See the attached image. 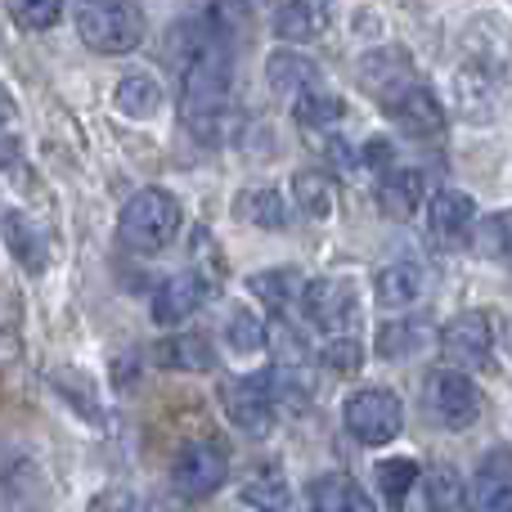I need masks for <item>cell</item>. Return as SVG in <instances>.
I'll list each match as a JSON object with an SVG mask.
<instances>
[{"mask_svg":"<svg viewBox=\"0 0 512 512\" xmlns=\"http://www.w3.org/2000/svg\"><path fill=\"white\" fill-rule=\"evenodd\" d=\"M427 225H432V239L445 243V248H459V243L472 239L477 230V203L459 189H441L432 198V212H427Z\"/></svg>","mask_w":512,"mask_h":512,"instance_id":"obj_12","label":"cell"},{"mask_svg":"<svg viewBox=\"0 0 512 512\" xmlns=\"http://www.w3.org/2000/svg\"><path fill=\"white\" fill-rule=\"evenodd\" d=\"M306 283L297 270H265V274H252V292L274 310L279 319H292L306 301Z\"/></svg>","mask_w":512,"mask_h":512,"instance_id":"obj_16","label":"cell"},{"mask_svg":"<svg viewBox=\"0 0 512 512\" xmlns=\"http://www.w3.org/2000/svg\"><path fill=\"white\" fill-rule=\"evenodd\" d=\"M292 104H297L292 113H297L301 126H333L337 117H342V104H337V99L328 95L324 86H315V90H306V95H297Z\"/></svg>","mask_w":512,"mask_h":512,"instance_id":"obj_32","label":"cell"},{"mask_svg":"<svg viewBox=\"0 0 512 512\" xmlns=\"http://www.w3.org/2000/svg\"><path fill=\"white\" fill-rule=\"evenodd\" d=\"M203 301H207L203 274H176V279H167L158 288V297H153V319H158L162 328H176V324H185Z\"/></svg>","mask_w":512,"mask_h":512,"instance_id":"obj_13","label":"cell"},{"mask_svg":"<svg viewBox=\"0 0 512 512\" xmlns=\"http://www.w3.org/2000/svg\"><path fill=\"white\" fill-rule=\"evenodd\" d=\"M225 346L234 355H256L265 346V319H256V310L234 306L225 315Z\"/></svg>","mask_w":512,"mask_h":512,"instance_id":"obj_25","label":"cell"},{"mask_svg":"<svg viewBox=\"0 0 512 512\" xmlns=\"http://www.w3.org/2000/svg\"><path fill=\"white\" fill-rule=\"evenodd\" d=\"M180 230V203L167 189H140L122 212V243L135 252H158L176 239Z\"/></svg>","mask_w":512,"mask_h":512,"instance_id":"obj_3","label":"cell"},{"mask_svg":"<svg viewBox=\"0 0 512 512\" xmlns=\"http://www.w3.org/2000/svg\"><path fill=\"white\" fill-rule=\"evenodd\" d=\"M355 77H360V90L364 95H373L382 108L391 104V99L400 95V90H409L414 81H423L414 72V59H409L400 45H387V50H373L360 59V68H355Z\"/></svg>","mask_w":512,"mask_h":512,"instance_id":"obj_10","label":"cell"},{"mask_svg":"<svg viewBox=\"0 0 512 512\" xmlns=\"http://www.w3.org/2000/svg\"><path fill=\"white\" fill-rule=\"evenodd\" d=\"M230 86H234L230 50L212 36V41H207L198 54H189V63H185V117L225 113Z\"/></svg>","mask_w":512,"mask_h":512,"instance_id":"obj_2","label":"cell"},{"mask_svg":"<svg viewBox=\"0 0 512 512\" xmlns=\"http://www.w3.org/2000/svg\"><path fill=\"white\" fill-rule=\"evenodd\" d=\"M243 499H248L252 508H261V512H288L292 508V490H288V481H283L279 468L256 472L248 486H243Z\"/></svg>","mask_w":512,"mask_h":512,"instance_id":"obj_30","label":"cell"},{"mask_svg":"<svg viewBox=\"0 0 512 512\" xmlns=\"http://www.w3.org/2000/svg\"><path fill=\"white\" fill-rule=\"evenodd\" d=\"M472 512H512V454H490L468 495Z\"/></svg>","mask_w":512,"mask_h":512,"instance_id":"obj_14","label":"cell"},{"mask_svg":"<svg viewBox=\"0 0 512 512\" xmlns=\"http://www.w3.org/2000/svg\"><path fill=\"white\" fill-rule=\"evenodd\" d=\"M113 99H117V113L135 117V122H149L162 104V90H158V81H149V77H126Z\"/></svg>","mask_w":512,"mask_h":512,"instance_id":"obj_26","label":"cell"},{"mask_svg":"<svg viewBox=\"0 0 512 512\" xmlns=\"http://www.w3.org/2000/svg\"><path fill=\"white\" fill-rule=\"evenodd\" d=\"M292 194H297L301 212H306L310 221H328V216H333V180L319 176V171L292 176Z\"/></svg>","mask_w":512,"mask_h":512,"instance_id":"obj_27","label":"cell"},{"mask_svg":"<svg viewBox=\"0 0 512 512\" xmlns=\"http://www.w3.org/2000/svg\"><path fill=\"white\" fill-rule=\"evenodd\" d=\"M324 364L333 373H342V378H351V373H360V364H364V351H360V342L355 337H333V342L324 346Z\"/></svg>","mask_w":512,"mask_h":512,"instance_id":"obj_33","label":"cell"},{"mask_svg":"<svg viewBox=\"0 0 512 512\" xmlns=\"http://www.w3.org/2000/svg\"><path fill=\"white\" fill-rule=\"evenodd\" d=\"M77 32L99 54H131L144 41V14L140 5L95 0V5H77Z\"/></svg>","mask_w":512,"mask_h":512,"instance_id":"obj_1","label":"cell"},{"mask_svg":"<svg viewBox=\"0 0 512 512\" xmlns=\"http://www.w3.org/2000/svg\"><path fill=\"white\" fill-rule=\"evenodd\" d=\"M5 239H9V252H14L27 270H45V261H50V234H45L27 212L5 216Z\"/></svg>","mask_w":512,"mask_h":512,"instance_id":"obj_20","label":"cell"},{"mask_svg":"<svg viewBox=\"0 0 512 512\" xmlns=\"http://www.w3.org/2000/svg\"><path fill=\"white\" fill-rule=\"evenodd\" d=\"M239 212L243 221H252L256 230H288V212H283V198L274 194V189H248V194L239 198Z\"/></svg>","mask_w":512,"mask_h":512,"instance_id":"obj_28","label":"cell"},{"mask_svg":"<svg viewBox=\"0 0 512 512\" xmlns=\"http://www.w3.org/2000/svg\"><path fill=\"white\" fill-rule=\"evenodd\" d=\"M5 117H14V99H9V90L0 86V122H5Z\"/></svg>","mask_w":512,"mask_h":512,"instance_id":"obj_38","label":"cell"},{"mask_svg":"<svg viewBox=\"0 0 512 512\" xmlns=\"http://www.w3.org/2000/svg\"><path fill=\"white\" fill-rule=\"evenodd\" d=\"M158 360L167 364V369H180V373H207L216 364V355H212V342H207L203 333H185V337L162 342Z\"/></svg>","mask_w":512,"mask_h":512,"instance_id":"obj_23","label":"cell"},{"mask_svg":"<svg viewBox=\"0 0 512 512\" xmlns=\"http://www.w3.org/2000/svg\"><path fill=\"white\" fill-rule=\"evenodd\" d=\"M14 158H18V140L14 135H0V171H5Z\"/></svg>","mask_w":512,"mask_h":512,"instance_id":"obj_37","label":"cell"},{"mask_svg":"<svg viewBox=\"0 0 512 512\" xmlns=\"http://www.w3.org/2000/svg\"><path fill=\"white\" fill-rule=\"evenodd\" d=\"M427 409H432V418L441 427H450V432H463V427L477 423L481 414V396L477 387L468 382V373H454V369H436L427 373Z\"/></svg>","mask_w":512,"mask_h":512,"instance_id":"obj_6","label":"cell"},{"mask_svg":"<svg viewBox=\"0 0 512 512\" xmlns=\"http://www.w3.org/2000/svg\"><path fill=\"white\" fill-rule=\"evenodd\" d=\"M414 481H418V463L414 459H387V463H378V490H382V499H387V508H405Z\"/></svg>","mask_w":512,"mask_h":512,"instance_id":"obj_31","label":"cell"},{"mask_svg":"<svg viewBox=\"0 0 512 512\" xmlns=\"http://www.w3.org/2000/svg\"><path fill=\"white\" fill-rule=\"evenodd\" d=\"M225 477H230V459H225V450L216 441L185 445V450L176 454V463H171V486L185 499L216 495V490L225 486Z\"/></svg>","mask_w":512,"mask_h":512,"instance_id":"obj_5","label":"cell"},{"mask_svg":"<svg viewBox=\"0 0 512 512\" xmlns=\"http://www.w3.org/2000/svg\"><path fill=\"white\" fill-rule=\"evenodd\" d=\"M405 427V409H400V396L387 387H369V391H355L346 400V432L355 436L360 445H391Z\"/></svg>","mask_w":512,"mask_h":512,"instance_id":"obj_4","label":"cell"},{"mask_svg":"<svg viewBox=\"0 0 512 512\" xmlns=\"http://www.w3.org/2000/svg\"><path fill=\"white\" fill-rule=\"evenodd\" d=\"M423 288H427V279L414 261H400V265L378 270V306H387V310L414 306V301L423 297Z\"/></svg>","mask_w":512,"mask_h":512,"instance_id":"obj_22","label":"cell"},{"mask_svg":"<svg viewBox=\"0 0 512 512\" xmlns=\"http://www.w3.org/2000/svg\"><path fill=\"white\" fill-rule=\"evenodd\" d=\"M301 315H310V324L324 333L342 337V328H351L360 319V297H355L351 279H310L306 283V301Z\"/></svg>","mask_w":512,"mask_h":512,"instance_id":"obj_7","label":"cell"},{"mask_svg":"<svg viewBox=\"0 0 512 512\" xmlns=\"http://www.w3.org/2000/svg\"><path fill=\"white\" fill-rule=\"evenodd\" d=\"M441 351L450 360L454 373L463 369H486L490 364V351H495V328L481 310H463L459 319H450L441 333Z\"/></svg>","mask_w":512,"mask_h":512,"instance_id":"obj_8","label":"cell"},{"mask_svg":"<svg viewBox=\"0 0 512 512\" xmlns=\"http://www.w3.org/2000/svg\"><path fill=\"white\" fill-rule=\"evenodd\" d=\"M225 414L234 418V427H243L248 436H265L274 427V391H270V373H248L239 382L221 387Z\"/></svg>","mask_w":512,"mask_h":512,"instance_id":"obj_9","label":"cell"},{"mask_svg":"<svg viewBox=\"0 0 512 512\" xmlns=\"http://www.w3.org/2000/svg\"><path fill=\"white\" fill-rule=\"evenodd\" d=\"M454 99H459V113L468 117V122H490V117H495V81H490V72L477 68V63L459 68V77H454Z\"/></svg>","mask_w":512,"mask_h":512,"instance_id":"obj_18","label":"cell"},{"mask_svg":"<svg viewBox=\"0 0 512 512\" xmlns=\"http://www.w3.org/2000/svg\"><path fill=\"white\" fill-rule=\"evenodd\" d=\"M9 14H14V23H23L27 32H45V27L59 23L63 9L54 5V0H45V5H32V0H23V5H9Z\"/></svg>","mask_w":512,"mask_h":512,"instance_id":"obj_34","label":"cell"},{"mask_svg":"<svg viewBox=\"0 0 512 512\" xmlns=\"http://www.w3.org/2000/svg\"><path fill=\"white\" fill-rule=\"evenodd\" d=\"M382 113L409 135H441L445 131V104L436 99V90L427 81H414L409 90H400Z\"/></svg>","mask_w":512,"mask_h":512,"instance_id":"obj_11","label":"cell"},{"mask_svg":"<svg viewBox=\"0 0 512 512\" xmlns=\"http://www.w3.org/2000/svg\"><path fill=\"white\" fill-rule=\"evenodd\" d=\"M378 346H382V355H387V360H405V355L418 346V333L409 324H387L378 333Z\"/></svg>","mask_w":512,"mask_h":512,"instance_id":"obj_35","label":"cell"},{"mask_svg":"<svg viewBox=\"0 0 512 512\" xmlns=\"http://www.w3.org/2000/svg\"><path fill=\"white\" fill-rule=\"evenodd\" d=\"M90 512H144V504H140V495H131V490H104V495H95Z\"/></svg>","mask_w":512,"mask_h":512,"instance_id":"obj_36","label":"cell"},{"mask_svg":"<svg viewBox=\"0 0 512 512\" xmlns=\"http://www.w3.org/2000/svg\"><path fill=\"white\" fill-rule=\"evenodd\" d=\"M472 239H477V252H481V256L512 265V207H508V212L486 216V221H477Z\"/></svg>","mask_w":512,"mask_h":512,"instance_id":"obj_29","label":"cell"},{"mask_svg":"<svg viewBox=\"0 0 512 512\" xmlns=\"http://www.w3.org/2000/svg\"><path fill=\"white\" fill-rule=\"evenodd\" d=\"M328 27V5L319 0H292V5L274 9V32L283 41H319Z\"/></svg>","mask_w":512,"mask_h":512,"instance_id":"obj_19","label":"cell"},{"mask_svg":"<svg viewBox=\"0 0 512 512\" xmlns=\"http://www.w3.org/2000/svg\"><path fill=\"white\" fill-rule=\"evenodd\" d=\"M265 77H270L274 95H288V99H297V95H306V90L319 86L315 63H310L306 54H292V50L270 54V68H265Z\"/></svg>","mask_w":512,"mask_h":512,"instance_id":"obj_21","label":"cell"},{"mask_svg":"<svg viewBox=\"0 0 512 512\" xmlns=\"http://www.w3.org/2000/svg\"><path fill=\"white\" fill-rule=\"evenodd\" d=\"M427 508L432 512H472L468 508V490H463V477L441 463V468L427 472Z\"/></svg>","mask_w":512,"mask_h":512,"instance_id":"obj_24","label":"cell"},{"mask_svg":"<svg viewBox=\"0 0 512 512\" xmlns=\"http://www.w3.org/2000/svg\"><path fill=\"white\" fill-rule=\"evenodd\" d=\"M378 203L391 221H405V216L418 212L423 203V176L409 167H387L378 171Z\"/></svg>","mask_w":512,"mask_h":512,"instance_id":"obj_15","label":"cell"},{"mask_svg":"<svg viewBox=\"0 0 512 512\" xmlns=\"http://www.w3.org/2000/svg\"><path fill=\"white\" fill-rule=\"evenodd\" d=\"M310 504H315V512H378L373 499L346 472H328V477L310 481Z\"/></svg>","mask_w":512,"mask_h":512,"instance_id":"obj_17","label":"cell"}]
</instances>
